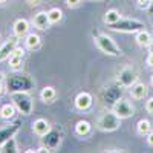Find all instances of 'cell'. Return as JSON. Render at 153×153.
<instances>
[{"instance_id": "23", "label": "cell", "mask_w": 153, "mask_h": 153, "mask_svg": "<svg viewBox=\"0 0 153 153\" xmlns=\"http://www.w3.org/2000/svg\"><path fill=\"white\" fill-rule=\"evenodd\" d=\"M121 19V14L117 11V9H109L106 14H104V23L106 25H113V23H117L118 20Z\"/></svg>"}, {"instance_id": "21", "label": "cell", "mask_w": 153, "mask_h": 153, "mask_svg": "<svg viewBox=\"0 0 153 153\" xmlns=\"http://www.w3.org/2000/svg\"><path fill=\"white\" fill-rule=\"evenodd\" d=\"M40 37H38L37 34H28L26 37H25V46H26V49H37L40 48Z\"/></svg>"}, {"instance_id": "26", "label": "cell", "mask_w": 153, "mask_h": 153, "mask_svg": "<svg viewBox=\"0 0 153 153\" xmlns=\"http://www.w3.org/2000/svg\"><path fill=\"white\" fill-rule=\"evenodd\" d=\"M9 66L12 68V69H19L20 66H22V60H23V57H19V55H9Z\"/></svg>"}, {"instance_id": "34", "label": "cell", "mask_w": 153, "mask_h": 153, "mask_svg": "<svg viewBox=\"0 0 153 153\" xmlns=\"http://www.w3.org/2000/svg\"><path fill=\"white\" fill-rule=\"evenodd\" d=\"M5 94V86L2 84V81H0V97H2Z\"/></svg>"}, {"instance_id": "18", "label": "cell", "mask_w": 153, "mask_h": 153, "mask_svg": "<svg viewBox=\"0 0 153 153\" xmlns=\"http://www.w3.org/2000/svg\"><path fill=\"white\" fill-rule=\"evenodd\" d=\"M135 40L139 46H143V48H147L152 42V35L150 32H147L146 29H141V31H138L136 32V37H135Z\"/></svg>"}, {"instance_id": "5", "label": "cell", "mask_w": 153, "mask_h": 153, "mask_svg": "<svg viewBox=\"0 0 153 153\" xmlns=\"http://www.w3.org/2000/svg\"><path fill=\"white\" fill-rule=\"evenodd\" d=\"M120 126H121V118L115 112L103 113L97 121V127L103 132H115L120 129Z\"/></svg>"}, {"instance_id": "12", "label": "cell", "mask_w": 153, "mask_h": 153, "mask_svg": "<svg viewBox=\"0 0 153 153\" xmlns=\"http://www.w3.org/2000/svg\"><path fill=\"white\" fill-rule=\"evenodd\" d=\"M20 129V123H14V124H8L5 127H2L0 129V147H2V144L5 141H8L9 138H12Z\"/></svg>"}, {"instance_id": "16", "label": "cell", "mask_w": 153, "mask_h": 153, "mask_svg": "<svg viewBox=\"0 0 153 153\" xmlns=\"http://www.w3.org/2000/svg\"><path fill=\"white\" fill-rule=\"evenodd\" d=\"M130 95L133 100H144L147 97V86L144 83H135L130 87Z\"/></svg>"}, {"instance_id": "8", "label": "cell", "mask_w": 153, "mask_h": 153, "mask_svg": "<svg viewBox=\"0 0 153 153\" xmlns=\"http://www.w3.org/2000/svg\"><path fill=\"white\" fill-rule=\"evenodd\" d=\"M112 110L118 115V117L121 118V120H126V118H130V117H133L135 115V107L129 103L127 100H118L117 103L113 104V107H112Z\"/></svg>"}, {"instance_id": "33", "label": "cell", "mask_w": 153, "mask_h": 153, "mask_svg": "<svg viewBox=\"0 0 153 153\" xmlns=\"http://www.w3.org/2000/svg\"><path fill=\"white\" fill-rule=\"evenodd\" d=\"M147 49H149V54H153V40L150 42V45L147 46Z\"/></svg>"}, {"instance_id": "27", "label": "cell", "mask_w": 153, "mask_h": 153, "mask_svg": "<svg viewBox=\"0 0 153 153\" xmlns=\"http://www.w3.org/2000/svg\"><path fill=\"white\" fill-rule=\"evenodd\" d=\"M146 110H147L150 115H153V98H149V100L146 101Z\"/></svg>"}, {"instance_id": "13", "label": "cell", "mask_w": 153, "mask_h": 153, "mask_svg": "<svg viewBox=\"0 0 153 153\" xmlns=\"http://www.w3.org/2000/svg\"><path fill=\"white\" fill-rule=\"evenodd\" d=\"M32 23H34V26H35L37 29H40V31L48 29L51 25H52V23H51V20H49L48 12H45V11L37 12V14L34 16V19H32Z\"/></svg>"}, {"instance_id": "32", "label": "cell", "mask_w": 153, "mask_h": 153, "mask_svg": "<svg viewBox=\"0 0 153 153\" xmlns=\"http://www.w3.org/2000/svg\"><path fill=\"white\" fill-rule=\"evenodd\" d=\"M147 11H149V14H150V16H153V0H150V5H149Z\"/></svg>"}, {"instance_id": "7", "label": "cell", "mask_w": 153, "mask_h": 153, "mask_svg": "<svg viewBox=\"0 0 153 153\" xmlns=\"http://www.w3.org/2000/svg\"><path fill=\"white\" fill-rule=\"evenodd\" d=\"M138 81V74L133 66H124L117 76V83H120L123 87H132Z\"/></svg>"}, {"instance_id": "3", "label": "cell", "mask_w": 153, "mask_h": 153, "mask_svg": "<svg viewBox=\"0 0 153 153\" xmlns=\"http://www.w3.org/2000/svg\"><path fill=\"white\" fill-rule=\"evenodd\" d=\"M6 87L9 89V92H28L34 87V83L26 75H11Z\"/></svg>"}, {"instance_id": "31", "label": "cell", "mask_w": 153, "mask_h": 153, "mask_svg": "<svg viewBox=\"0 0 153 153\" xmlns=\"http://www.w3.org/2000/svg\"><path fill=\"white\" fill-rule=\"evenodd\" d=\"M146 63H147V66L153 68V54H149L147 58H146Z\"/></svg>"}, {"instance_id": "9", "label": "cell", "mask_w": 153, "mask_h": 153, "mask_svg": "<svg viewBox=\"0 0 153 153\" xmlns=\"http://www.w3.org/2000/svg\"><path fill=\"white\" fill-rule=\"evenodd\" d=\"M60 143H61V132L58 129H51L46 135L42 136V144L51 152L58 149Z\"/></svg>"}, {"instance_id": "20", "label": "cell", "mask_w": 153, "mask_h": 153, "mask_svg": "<svg viewBox=\"0 0 153 153\" xmlns=\"http://www.w3.org/2000/svg\"><path fill=\"white\" fill-rule=\"evenodd\" d=\"M0 152H2V153H17V152H20L19 147H17V143H16L14 136L9 138L8 141H5V143L2 144V147H0Z\"/></svg>"}, {"instance_id": "14", "label": "cell", "mask_w": 153, "mask_h": 153, "mask_svg": "<svg viewBox=\"0 0 153 153\" xmlns=\"http://www.w3.org/2000/svg\"><path fill=\"white\" fill-rule=\"evenodd\" d=\"M12 31H14V35L19 38H23L29 34V22L25 19H19L16 20L14 26H12Z\"/></svg>"}, {"instance_id": "36", "label": "cell", "mask_w": 153, "mask_h": 153, "mask_svg": "<svg viewBox=\"0 0 153 153\" xmlns=\"http://www.w3.org/2000/svg\"><path fill=\"white\" fill-rule=\"evenodd\" d=\"M2 80H3V74H2V72H0V81H2Z\"/></svg>"}, {"instance_id": "25", "label": "cell", "mask_w": 153, "mask_h": 153, "mask_svg": "<svg viewBox=\"0 0 153 153\" xmlns=\"http://www.w3.org/2000/svg\"><path fill=\"white\" fill-rule=\"evenodd\" d=\"M48 16H49V20L51 23H58L61 19H63V12L60 8H51L48 11Z\"/></svg>"}, {"instance_id": "38", "label": "cell", "mask_w": 153, "mask_h": 153, "mask_svg": "<svg viewBox=\"0 0 153 153\" xmlns=\"http://www.w3.org/2000/svg\"><path fill=\"white\" fill-rule=\"evenodd\" d=\"M5 2H8V0H0V3H5Z\"/></svg>"}, {"instance_id": "28", "label": "cell", "mask_w": 153, "mask_h": 153, "mask_svg": "<svg viewBox=\"0 0 153 153\" xmlns=\"http://www.w3.org/2000/svg\"><path fill=\"white\" fill-rule=\"evenodd\" d=\"M150 5V0H138V8L139 9H147Z\"/></svg>"}, {"instance_id": "11", "label": "cell", "mask_w": 153, "mask_h": 153, "mask_svg": "<svg viewBox=\"0 0 153 153\" xmlns=\"http://www.w3.org/2000/svg\"><path fill=\"white\" fill-rule=\"evenodd\" d=\"M94 104V97L89 94V92H80L78 95L75 97V107L78 110H87L91 109Z\"/></svg>"}, {"instance_id": "22", "label": "cell", "mask_w": 153, "mask_h": 153, "mask_svg": "<svg viewBox=\"0 0 153 153\" xmlns=\"http://www.w3.org/2000/svg\"><path fill=\"white\" fill-rule=\"evenodd\" d=\"M16 115V106L14 104H3L0 107V118L2 120H11Z\"/></svg>"}, {"instance_id": "10", "label": "cell", "mask_w": 153, "mask_h": 153, "mask_svg": "<svg viewBox=\"0 0 153 153\" xmlns=\"http://www.w3.org/2000/svg\"><path fill=\"white\" fill-rule=\"evenodd\" d=\"M19 46V37H11L0 46V61H5L9 58V55L12 54V51Z\"/></svg>"}, {"instance_id": "29", "label": "cell", "mask_w": 153, "mask_h": 153, "mask_svg": "<svg viewBox=\"0 0 153 153\" xmlns=\"http://www.w3.org/2000/svg\"><path fill=\"white\" fill-rule=\"evenodd\" d=\"M81 3V0H66V5L69 8H75V6H78Z\"/></svg>"}, {"instance_id": "35", "label": "cell", "mask_w": 153, "mask_h": 153, "mask_svg": "<svg viewBox=\"0 0 153 153\" xmlns=\"http://www.w3.org/2000/svg\"><path fill=\"white\" fill-rule=\"evenodd\" d=\"M40 0H26V3H29V5H37Z\"/></svg>"}, {"instance_id": "30", "label": "cell", "mask_w": 153, "mask_h": 153, "mask_svg": "<svg viewBox=\"0 0 153 153\" xmlns=\"http://www.w3.org/2000/svg\"><path fill=\"white\" fill-rule=\"evenodd\" d=\"M146 136H147V144L153 147V132L150 130V132H149V133H147Z\"/></svg>"}, {"instance_id": "4", "label": "cell", "mask_w": 153, "mask_h": 153, "mask_svg": "<svg viewBox=\"0 0 153 153\" xmlns=\"http://www.w3.org/2000/svg\"><path fill=\"white\" fill-rule=\"evenodd\" d=\"M144 23L135 20V19H120L117 23L110 25V29L118 31V32H126V34H136L138 31L144 29Z\"/></svg>"}, {"instance_id": "2", "label": "cell", "mask_w": 153, "mask_h": 153, "mask_svg": "<svg viewBox=\"0 0 153 153\" xmlns=\"http://www.w3.org/2000/svg\"><path fill=\"white\" fill-rule=\"evenodd\" d=\"M11 101L16 106V109L23 115H29L32 112L34 103L32 97L28 92H11Z\"/></svg>"}, {"instance_id": "19", "label": "cell", "mask_w": 153, "mask_h": 153, "mask_svg": "<svg viewBox=\"0 0 153 153\" xmlns=\"http://www.w3.org/2000/svg\"><path fill=\"white\" fill-rule=\"evenodd\" d=\"M57 97V92H55V89L52 86H46L42 89V92H40V100L45 101V103H51V101H54Z\"/></svg>"}, {"instance_id": "6", "label": "cell", "mask_w": 153, "mask_h": 153, "mask_svg": "<svg viewBox=\"0 0 153 153\" xmlns=\"http://www.w3.org/2000/svg\"><path fill=\"white\" fill-rule=\"evenodd\" d=\"M123 97V86L120 83H115L109 87H106L103 92H101V100L106 106L113 107V104L117 103L118 100H121Z\"/></svg>"}, {"instance_id": "39", "label": "cell", "mask_w": 153, "mask_h": 153, "mask_svg": "<svg viewBox=\"0 0 153 153\" xmlns=\"http://www.w3.org/2000/svg\"><path fill=\"white\" fill-rule=\"evenodd\" d=\"M95 2H98V0H95Z\"/></svg>"}, {"instance_id": "37", "label": "cell", "mask_w": 153, "mask_h": 153, "mask_svg": "<svg viewBox=\"0 0 153 153\" xmlns=\"http://www.w3.org/2000/svg\"><path fill=\"white\" fill-rule=\"evenodd\" d=\"M150 83H152V86H153V75L150 76Z\"/></svg>"}, {"instance_id": "15", "label": "cell", "mask_w": 153, "mask_h": 153, "mask_svg": "<svg viewBox=\"0 0 153 153\" xmlns=\"http://www.w3.org/2000/svg\"><path fill=\"white\" fill-rule=\"evenodd\" d=\"M32 130H34L35 135L43 136V135H46V133L51 130V124H49V121L45 120V118H38V120H35L34 124H32Z\"/></svg>"}, {"instance_id": "24", "label": "cell", "mask_w": 153, "mask_h": 153, "mask_svg": "<svg viewBox=\"0 0 153 153\" xmlns=\"http://www.w3.org/2000/svg\"><path fill=\"white\" fill-rule=\"evenodd\" d=\"M136 130L139 135H147L150 130H152V124L149 120H139L138 124H136Z\"/></svg>"}, {"instance_id": "1", "label": "cell", "mask_w": 153, "mask_h": 153, "mask_svg": "<svg viewBox=\"0 0 153 153\" xmlns=\"http://www.w3.org/2000/svg\"><path fill=\"white\" fill-rule=\"evenodd\" d=\"M94 40H95V45L98 46V49L101 51V52H104L107 55H113V57H118L121 54L120 48L117 46V43H115L109 35L94 32Z\"/></svg>"}, {"instance_id": "17", "label": "cell", "mask_w": 153, "mask_h": 153, "mask_svg": "<svg viewBox=\"0 0 153 153\" xmlns=\"http://www.w3.org/2000/svg\"><path fill=\"white\" fill-rule=\"evenodd\" d=\"M91 130H92V124L86 120H81L75 124V133L78 136H86L91 133Z\"/></svg>"}]
</instances>
